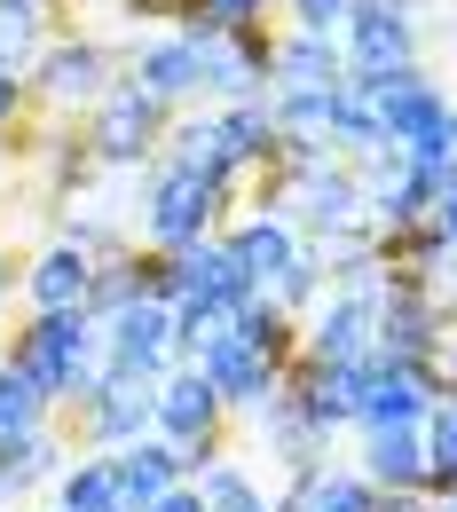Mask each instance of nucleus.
Instances as JSON below:
<instances>
[{
	"mask_svg": "<svg viewBox=\"0 0 457 512\" xmlns=\"http://www.w3.org/2000/svg\"><path fill=\"white\" fill-rule=\"evenodd\" d=\"M158 512H197V505H190V497H166V505H158Z\"/></svg>",
	"mask_w": 457,
	"mask_h": 512,
	"instance_id": "nucleus-11",
	"label": "nucleus"
},
{
	"mask_svg": "<svg viewBox=\"0 0 457 512\" xmlns=\"http://www.w3.org/2000/svg\"><path fill=\"white\" fill-rule=\"evenodd\" d=\"M8 111H16V79L0 71V119H8Z\"/></svg>",
	"mask_w": 457,
	"mask_h": 512,
	"instance_id": "nucleus-10",
	"label": "nucleus"
},
{
	"mask_svg": "<svg viewBox=\"0 0 457 512\" xmlns=\"http://www.w3.org/2000/svg\"><path fill=\"white\" fill-rule=\"evenodd\" d=\"M32 410H40V386L8 363L0 371V434H32Z\"/></svg>",
	"mask_w": 457,
	"mask_h": 512,
	"instance_id": "nucleus-3",
	"label": "nucleus"
},
{
	"mask_svg": "<svg viewBox=\"0 0 457 512\" xmlns=\"http://www.w3.org/2000/svg\"><path fill=\"white\" fill-rule=\"evenodd\" d=\"M79 292H87V268H79L71 253H48L40 268H32V300H40V308H71Z\"/></svg>",
	"mask_w": 457,
	"mask_h": 512,
	"instance_id": "nucleus-2",
	"label": "nucleus"
},
{
	"mask_svg": "<svg viewBox=\"0 0 457 512\" xmlns=\"http://www.w3.org/2000/svg\"><path fill=\"white\" fill-rule=\"evenodd\" d=\"M48 87H56V95H87V87H95V56H79V48L48 56Z\"/></svg>",
	"mask_w": 457,
	"mask_h": 512,
	"instance_id": "nucleus-4",
	"label": "nucleus"
},
{
	"mask_svg": "<svg viewBox=\"0 0 457 512\" xmlns=\"http://www.w3.org/2000/svg\"><path fill=\"white\" fill-rule=\"evenodd\" d=\"M300 8H308V16H324V8H331V0H300Z\"/></svg>",
	"mask_w": 457,
	"mask_h": 512,
	"instance_id": "nucleus-13",
	"label": "nucleus"
},
{
	"mask_svg": "<svg viewBox=\"0 0 457 512\" xmlns=\"http://www.w3.org/2000/svg\"><path fill=\"white\" fill-rule=\"evenodd\" d=\"M40 473V442L32 434H0V489L8 481H32Z\"/></svg>",
	"mask_w": 457,
	"mask_h": 512,
	"instance_id": "nucleus-5",
	"label": "nucleus"
},
{
	"mask_svg": "<svg viewBox=\"0 0 457 512\" xmlns=\"http://www.w3.org/2000/svg\"><path fill=\"white\" fill-rule=\"evenodd\" d=\"M158 481H166V457H158V449H142V457L127 465V489H142V497H150Z\"/></svg>",
	"mask_w": 457,
	"mask_h": 512,
	"instance_id": "nucleus-7",
	"label": "nucleus"
},
{
	"mask_svg": "<svg viewBox=\"0 0 457 512\" xmlns=\"http://www.w3.org/2000/svg\"><path fill=\"white\" fill-rule=\"evenodd\" d=\"M197 394H205V386H174V402H166V418H174V426H197V418H205V402H197Z\"/></svg>",
	"mask_w": 457,
	"mask_h": 512,
	"instance_id": "nucleus-9",
	"label": "nucleus"
},
{
	"mask_svg": "<svg viewBox=\"0 0 457 512\" xmlns=\"http://www.w3.org/2000/svg\"><path fill=\"white\" fill-rule=\"evenodd\" d=\"M150 71H158V87H190V56H182V48H166V56H150Z\"/></svg>",
	"mask_w": 457,
	"mask_h": 512,
	"instance_id": "nucleus-8",
	"label": "nucleus"
},
{
	"mask_svg": "<svg viewBox=\"0 0 457 512\" xmlns=\"http://www.w3.org/2000/svg\"><path fill=\"white\" fill-rule=\"evenodd\" d=\"M71 339H79V323L71 316H48L40 331H24V347H16V371L40 386V394H56L71 379Z\"/></svg>",
	"mask_w": 457,
	"mask_h": 512,
	"instance_id": "nucleus-1",
	"label": "nucleus"
},
{
	"mask_svg": "<svg viewBox=\"0 0 457 512\" xmlns=\"http://www.w3.org/2000/svg\"><path fill=\"white\" fill-rule=\"evenodd\" d=\"M71 512H111V481L103 473H79L71 481Z\"/></svg>",
	"mask_w": 457,
	"mask_h": 512,
	"instance_id": "nucleus-6",
	"label": "nucleus"
},
{
	"mask_svg": "<svg viewBox=\"0 0 457 512\" xmlns=\"http://www.w3.org/2000/svg\"><path fill=\"white\" fill-rule=\"evenodd\" d=\"M0 8H8V16H24V8H32V0H0Z\"/></svg>",
	"mask_w": 457,
	"mask_h": 512,
	"instance_id": "nucleus-12",
	"label": "nucleus"
}]
</instances>
